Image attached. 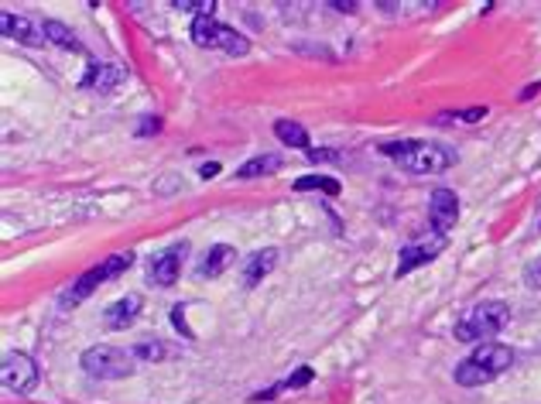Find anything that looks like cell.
Masks as SVG:
<instances>
[{
    "mask_svg": "<svg viewBox=\"0 0 541 404\" xmlns=\"http://www.w3.org/2000/svg\"><path fill=\"white\" fill-rule=\"evenodd\" d=\"M381 152L394 158L411 175H439L459 161L456 148L436 144V141H388V144H381Z\"/></svg>",
    "mask_w": 541,
    "mask_h": 404,
    "instance_id": "1",
    "label": "cell"
},
{
    "mask_svg": "<svg viewBox=\"0 0 541 404\" xmlns=\"http://www.w3.org/2000/svg\"><path fill=\"white\" fill-rule=\"evenodd\" d=\"M510 363H514V350L510 346H504V343H483L463 363H456L453 377H456L459 388H483V384L497 381L500 373H508Z\"/></svg>",
    "mask_w": 541,
    "mask_h": 404,
    "instance_id": "2",
    "label": "cell"
},
{
    "mask_svg": "<svg viewBox=\"0 0 541 404\" xmlns=\"http://www.w3.org/2000/svg\"><path fill=\"white\" fill-rule=\"evenodd\" d=\"M510 322V305L500 298H487V302L470 305L453 326V336L459 343H480L487 336H497L504 326Z\"/></svg>",
    "mask_w": 541,
    "mask_h": 404,
    "instance_id": "3",
    "label": "cell"
},
{
    "mask_svg": "<svg viewBox=\"0 0 541 404\" xmlns=\"http://www.w3.org/2000/svg\"><path fill=\"white\" fill-rule=\"evenodd\" d=\"M131 264H134V251L110 253V257L103 261L100 268L86 271V274H83V278H79V281H72V285H69L66 291L59 295V305H62V308H76V305L86 302V298H89V295H93L96 288L106 285L110 278H120V274H124V271L131 268Z\"/></svg>",
    "mask_w": 541,
    "mask_h": 404,
    "instance_id": "4",
    "label": "cell"
},
{
    "mask_svg": "<svg viewBox=\"0 0 541 404\" xmlns=\"http://www.w3.org/2000/svg\"><path fill=\"white\" fill-rule=\"evenodd\" d=\"M79 363H83L86 377H93V381H124V377H131V373L137 371L134 354H127V350H120V346H110V343L89 346V350L79 356Z\"/></svg>",
    "mask_w": 541,
    "mask_h": 404,
    "instance_id": "5",
    "label": "cell"
},
{
    "mask_svg": "<svg viewBox=\"0 0 541 404\" xmlns=\"http://www.w3.org/2000/svg\"><path fill=\"white\" fill-rule=\"evenodd\" d=\"M188 34L199 49H223L226 55H247L251 51V41L240 32H234L230 24L216 21V17H192Z\"/></svg>",
    "mask_w": 541,
    "mask_h": 404,
    "instance_id": "6",
    "label": "cell"
},
{
    "mask_svg": "<svg viewBox=\"0 0 541 404\" xmlns=\"http://www.w3.org/2000/svg\"><path fill=\"white\" fill-rule=\"evenodd\" d=\"M38 363L28 354H4L0 363V381L11 394H32L38 388Z\"/></svg>",
    "mask_w": 541,
    "mask_h": 404,
    "instance_id": "7",
    "label": "cell"
},
{
    "mask_svg": "<svg viewBox=\"0 0 541 404\" xmlns=\"http://www.w3.org/2000/svg\"><path fill=\"white\" fill-rule=\"evenodd\" d=\"M445 234H428V236H418V240H411V243H405L401 247V253H398V278H405V274H411L415 268H422V264H432L436 257H439L442 251H445Z\"/></svg>",
    "mask_w": 541,
    "mask_h": 404,
    "instance_id": "8",
    "label": "cell"
},
{
    "mask_svg": "<svg viewBox=\"0 0 541 404\" xmlns=\"http://www.w3.org/2000/svg\"><path fill=\"white\" fill-rule=\"evenodd\" d=\"M186 253H188V243H171L169 251H161L151 261V268H148V281L158 288H171L179 281V274H182Z\"/></svg>",
    "mask_w": 541,
    "mask_h": 404,
    "instance_id": "9",
    "label": "cell"
},
{
    "mask_svg": "<svg viewBox=\"0 0 541 404\" xmlns=\"http://www.w3.org/2000/svg\"><path fill=\"white\" fill-rule=\"evenodd\" d=\"M428 219L439 234H449L459 219V196L453 188H436L428 199Z\"/></svg>",
    "mask_w": 541,
    "mask_h": 404,
    "instance_id": "10",
    "label": "cell"
},
{
    "mask_svg": "<svg viewBox=\"0 0 541 404\" xmlns=\"http://www.w3.org/2000/svg\"><path fill=\"white\" fill-rule=\"evenodd\" d=\"M0 32L7 34V38H14V41H21V45H32V49H41V45L49 41L38 24H32L28 17H21V14H11V11L0 14Z\"/></svg>",
    "mask_w": 541,
    "mask_h": 404,
    "instance_id": "11",
    "label": "cell"
},
{
    "mask_svg": "<svg viewBox=\"0 0 541 404\" xmlns=\"http://www.w3.org/2000/svg\"><path fill=\"white\" fill-rule=\"evenodd\" d=\"M124 69L114 66V62H100V59H93L89 62V69H86V76H83V89H96V93H114L120 83H124Z\"/></svg>",
    "mask_w": 541,
    "mask_h": 404,
    "instance_id": "12",
    "label": "cell"
},
{
    "mask_svg": "<svg viewBox=\"0 0 541 404\" xmlns=\"http://www.w3.org/2000/svg\"><path fill=\"white\" fill-rule=\"evenodd\" d=\"M141 295H124V298H117L114 305H106V326L114 329V333H120V329H127V326H134L137 316H141Z\"/></svg>",
    "mask_w": 541,
    "mask_h": 404,
    "instance_id": "13",
    "label": "cell"
},
{
    "mask_svg": "<svg viewBox=\"0 0 541 404\" xmlns=\"http://www.w3.org/2000/svg\"><path fill=\"white\" fill-rule=\"evenodd\" d=\"M278 268V247H264V251H254L243 264V285L257 288L270 271Z\"/></svg>",
    "mask_w": 541,
    "mask_h": 404,
    "instance_id": "14",
    "label": "cell"
},
{
    "mask_svg": "<svg viewBox=\"0 0 541 404\" xmlns=\"http://www.w3.org/2000/svg\"><path fill=\"white\" fill-rule=\"evenodd\" d=\"M234 261H237V251L230 243H216V247L206 251L203 264H199V278H220V274H226V268Z\"/></svg>",
    "mask_w": 541,
    "mask_h": 404,
    "instance_id": "15",
    "label": "cell"
},
{
    "mask_svg": "<svg viewBox=\"0 0 541 404\" xmlns=\"http://www.w3.org/2000/svg\"><path fill=\"white\" fill-rule=\"evenodd\" d=\"M41 32H45V38H49L51 45H59V49L83 51V41H79L76 32H72L69 24H62V21H45V24H41Z\"/></svg>",
    "mask_w": 541,
    "mask_h": 404,
    "instance_id": "16",
    "label": "cell"
},
{
    "mask_svg": "<svg viewBox=\"0 0 541 404\" xmlns=\"http://www.w3.org/2000/svg\"><path fill=\"white\" fill-rule=\"evenodd\" d=\"M285 165L281 161V154H257L251 161H243L237 169V179H261V175H270V171H278Z\"/></svg>",
    "mask_w": 541,
    "mask_h": 404,
    "instance_id": "17",
    "label": "cell"
},
{
    "mask_svg": "<svg viewBox=\"0 0 541 404\" xmlns=\"http://www.w3.org/2000/svg\"><path fill=\"white\" fill-rule=\"evenodd\" d=\"M274 134H278V141L291 144V148L308 152V131H305L302 124H295V120H278V124H274Z\"/></svg>",
    "mask_w": 541,
    "mask_h": 404,
    "instance_id": "18",
    "label": "cell"
},
{
    "mask_svg": "<svg viewBox=\"0 0 541 404\" xmlns=\"http://www.w3.org/2000/svg\"><path fill=\"white\" fill-rule=\"evenodd\" d=\"M308 188H319L326 196H339L343 192V186L336 179H329V175H302V179H295V192H308Z\"/></svg>",
    "mask_w": 541,
    "mask_h": 404,
    "instance_id": "19",
    "label": "cell"
},
{
    "mask_svg": "<svg viewBox=\"0 0 541 404\" xmlns=\"http://www.w3.org/2000/svg\"><path fill=\"white\" fill-rule=\"evenodd\" d=\"M131 354H134V360H141V363H161L165 356H171V350L165 343H158V339H148V343H137Z\"/></svg>",
    "mask_w": 541,
    "mask_h": 404,
    "instance_id": "20",
    "label": "cell"
},
{
    "mask_svg": "<svg viewBox=\"0 0 541 404\" xmlns=\"http://www.w3.org/2000/svg\"><path fill=\"white\" fill-rule=\"evenodd\" d=\"M171 7H175V11H186V14H196V17H213L216 0H171Z\"/></svg>",
    "mask_w": 541,
    "mask_h": 404,
    "instance_id": "21",
    "label": "cell"
},
{
    "mask_svg": "<svg viewBox=\"0 0 541 404\" xmlns=\"http://www.w3.org/2000/svg\"><path fill=\"white\" fill-rule=\"evenodd\" d=\"M312 377H316V373H312V367H302V371H295L291 373V377H288V381H281V390H295V388H305V384H308V381H312Z\"/></svg>",
    "mask_w": 541,
    "mask_h": 404,
    "instance_id": "22",
    "label": "cell"
},
{
    "mask_svg": "<svg viewBox=\"0 0 541 404\" xmlns=\"http://www.w3.org/2000/svg\"><path fill=\"white\" fill-rule=\"evenodd\" d=\"M525 285L541 288V257H535L531 264H525Z\"/></svg>",
    "mask_w": 541,
    "mask_h": 404,
    "instance_id": "23",
    "label": "cell"
},
{
    "mask_svg": "<svg viewBox=\"0 0 541 404\" xmlns=\"http://www.w3.org/2000/svg\"><path fill=\"white\" fill-rule=\"evenodd\" d=\"M449 117L463 120V124H476V120L487 117V106H470V110H459V114H449Z\"/></svg>",
    "mask_w": 541,
    "mask_h": 404,
    "instance_id": "24",
    "label": "cell"
},
{
    "mask_svg": "<svg viewBox=\"0 0 541 404\" xmlns=\"http://www.w3.org/2000/svg\"><path fill=\"white\" fill-rule=\"evenodd\" d=\"M171 322H175V329H179V333H186L188 339H196V333H192V329L186 326V316H182V305H175V312H171Z\"/></svg>",
    "mask_w": 541,
    "mask_h": 404,
    "instance_id": "25",
    "label": "cell"
},
{
    "mask_svg": "<svg viewBox=\"0 0 541 404\" xmlns=\"http://www.w3.org/2000/svg\"><path fill=\"white\" fill-rule=\"evenodd\" d=\"M158 131H161V120H158V117H144V120H141V127H137V134H141V137L158 134Z\"/></svg>",
    "mask_w": 541,
    "mask_h": 404,
    "instance_id": "26",
    "label": "cell"
},
{
    "mask_svg": "<svg viewBox=\"0 0 541 404\" xmlns=\"http://www.w3.org/2000/svg\"><path fill=\"white\" fill-rule=\"evenodd\" d=\"M305 154H308V161H336L339 158L336 152H316V148H308Z\"/></svg>",
    "mask_w": 541,
    "mask_h": 404,
    "instance_id": "27",
    "label": "cell"
},
{
    "mask_svg": "<svg viewBox=\"0 0 541 404\" xmlns=\"http://www.w3.org/2000/svg\"><path fill=\"white\" fill-rule=\"evenodd\" d=\"M329 7H336V11H346V14H353V11H356V0H333Z\"/></svg>",
    "mask_w": 541,
    "mask_h": 404,
    "instance_id": "28",
    "label": "cell"
},
{
    "mask_svg": "<svg viewBox=\"0 0 541 404\" xmlns=\"http://www.w3.org/2000/svg\"><path fill=\"white\" fill-rule=\"evenodd\" d=\"M199 175H203V179H213V175H220V165H216V161H209V165L199 169Z\"/></svg>",
    "mask_w": 541,
    "mask_h": 404,
    "instance_id": "29",
    "label": "cell"
},
{
    "mask_svg": "<svg viewBox=\"0 0 541 404\" xmlns=\"http://www.w3.org/2000/svg\"><path fill=\"white\" fill-rule=\"evenodd\" d=\"M541 89V83H531V86H525V93H521V100H531V96H535V93H538Z\"/></svg>",
    "mask_w": 541,
    "mask_h": 404,
    "instance_id": "30",
    "label": "cell"
}]
</instances>
